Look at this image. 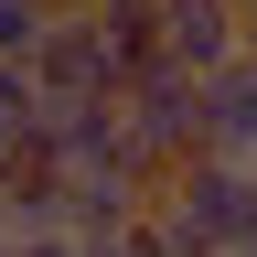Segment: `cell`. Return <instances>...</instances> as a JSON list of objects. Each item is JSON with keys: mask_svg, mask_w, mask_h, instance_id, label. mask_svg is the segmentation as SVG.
Instances as JSON below:
<instances>
[{"mask_svg": "<svg viewBox=\"0 0 257 257\" xmlns=\"http://www.w3.org/2000/svg\"><path fill=\"white\" fill-rule=\"evenodd\" d=\"M118 118H128V150H140L161 182H172L182 161H204V75H182V64H140L128 96H118Z\"/></svg>", "mask_w": 257, "mask_h": 257, "instance_id": "cell-1", "label": "cell"}, {"mask_svg": "<svg viewBox=\"0 0 257 257\" xmlns=\"http://www.w3.org/2000/svg\"><path fill=\"white\" fill-rule=\"evenodd\" d=\"M236 54H246V11H236V0H161V64L225 75Z\"/></svg>", "mask_w": 257, "mask_h": 257, "instance_id": "cell-2", "label": "cell"}, {"mask_svg": "<svg viewBox=\"0 0 257 257\" xmlns=\"http://www.w3.org/2000/svg\"><path fill=\"white\" fill-rule=\"evenodd\" d=\"M204 150L257 172V43L225 64V75H204Z\"/></svg>", "mask_w": 257, "mask_h": 257, "instance_id": "cell-3", "label": "cell"}, {"mask_svg": "<svg viewBox=\"0 0 257 257\" xmlns=\"http://www.w3.org/2000/svg\"><path fill=\"white\" fill-rule=\"evenodd\" d=\"M64 0H0V64H32V43L54 32Z\"/></svg>", "mask_w": 257, "mask_h": 257, "instance_id": "cell-4", "label": "cell"}, {"mask_svg": "<svg viewBox=\"0 0 257 257\" xmlns=\"http://www.w3.org/2000/svg\"><path fill=\"white\" fill-rule=\"evenodd\" d=\"M246 43H257V0H246Z\"/></svg>", "mask_w": 257, "mask_h": 257, "instance_id": "cell-5", "label": "cell"}, {"mask_svg": "<svg viewBox=\"0 0 257 257\" xmlns=\"http://www.w3.org/2000/svg\"><path fill=\"white\" fill-rule=\"evenodd\" d=\"M236 11H246V0H236Z\"/></svg>", "mask_w": 257, "mask_h": 257, "instance_id": "cell-6", "label": "cell"}, {"mask_svg": "<svg viewBox=\"0 0 257 257\" xmlns=\"http://www.w3.org/2000/svg\"><path fill=\"white\" fill-rule=\"evenodd\" d=\"M246 257H257V246H246Z\"/></svg>", "mask_w": 257, "mask_h": 257, "instance_id": "cell-7", "label": "cell"}]
</instances>
